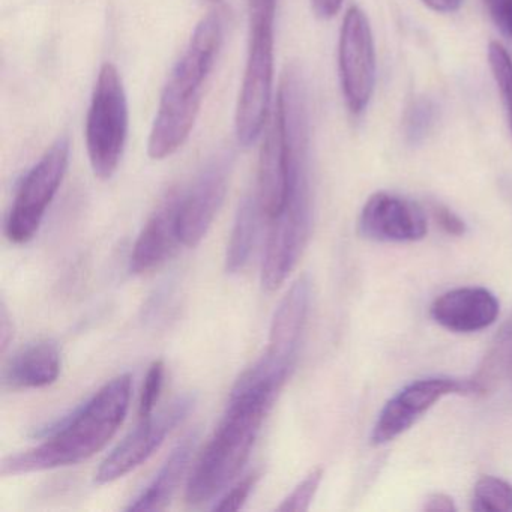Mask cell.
<instances>
[{
  "mask_svg": "<svg viewBox=\"0 0 512 512\" xmlns=\"http://www.w3.org/2000/svg\"><path fill=\"white\" fill-rule=\"evenodd\" d=\"M283 386L253 368L239 377L226 413L188 479V503L211 502L239 475Z\"/></svg>",
  "mask_w": 512,
  "mask_h": 512,
  "instance_id": "obj_1",
  "label": "cell"
},
{
  "mask_svg": "<svg viewBox=\"0 0 512 512\" xmlns=\"http://www.w3.org/2000/svg\"><path fill=\"white\" fill-rule=\"evenodd\" d=\"M133 379L121 374L110 380L94 397L43 428L46 442L2 463V475L16 476L73 466L88 460L104 448L121 428L130 407Z\"/></svg>",
  "mask_w": 512,
  "mask_h": 512,
  "instance_id": "obj_2",
  "label": "cell"
},
{
  "mask_svg": "<svg viewBox=\"0 0 512 512\" xmlns=\"http://www.w3.org/2000/svg\"><path fill=\"white\" fill-rule=\"evenodd\" d=\"M221 43L223 22L220 13L214 11L200 20L164 85L148 140L152 160L172 157L190 137Z\"/></svg>",
  "mask_w": 512,
  "mask_h": 512,
  "instance_id": "obj_3",
  "label": "cell"
},
{
  "mask_svg": "<svg viewBox=\"0 0 512 512\" xmlns=\"http://www.w3.org/2000/svg\"><path fill=\"white\" fill-rule=\"evenodd\" d=\"M275 8L277 0H248L250 41L235 115L236 137L244 148L259 139L271 110Z\"/></svg>",
  "mask_w": 512,
  "mask_h": 512,
  "instance_id": "obj_4",
  "label": "cell"
},
{
  "mask_svg": "<svg viewBox=\"0 0 512 512\" xmlns=\"http://www.w3.org/2000/svg\"><path fill=\"white\" fill-rule=\"evenodd\" d=\"M128 98L118 68L104 64L98 73L86 118V148L95 176L110 179L121 164L127 145Z\"/></svg>",
  "mask_w": 512,
  "mask_h": 512,
  "instance_id": "obj_5",
  "label": "cell"
},
{
  "mask_svg": "<svg viewBox=\"0 0 512 512\" xmlns=\"http://www.w3.org/2000/svg\"><path fill=\"white\" fill-rule=\"evenodd\" d=\"M70 164V142L56 140L37 164L23 176L16 199L5 221V235L13 244L31 241L43 223Z\"/></svg>",
  "mask_w": 512,
  "mask_h": 512,
  "instance_id": "obj_6",
  "label": "cell"
},
{
  "mask_svg": "<svg viewBox=\"0 0 512 512\" xmlns=\"http://www.w3.org/2000/svg\"><path fill=\"white\" fill-rule=\"evenodd\" d=\"M376 47L367 14L350 7L341 25L338 41V73L347 109L362 115L376 88Z\"/></svg>",
  "mask_w": 512,
  "mask_h": 512,
  "instance_id": "obj_7",
  "label": "cell"
},
{
  "mask_svg": "<svg viewBox=\"0 0 512 512\" xmlns=\"http://www.w3.org/2000/svg\"><path fill=\"white\" fill-rule=\"evenodd\" d=\"M484 389L478 379L427 377L415 380L398 391L380 410L371 433V443L379 446L397 439L446 395L479 394Z\"/></svg>",
  "mask_w": 512,
  "mask_h": 512,
  "instance_id": "obj_8",
  "label": "cell"
},
{
  "mask_svg": "<svg viewBox=\"0 0 512 512\" xmlns=\"http://www.w3.org/2000/svg\"><path fill=\"white\" fill-rule=\"evenodd\" d=\"M194 403H196L194 397L182 395L157 415L152 413L145 418H140L136 428L125 436V439L113 449L112 454L107 455L106 460L98 467L95 482L109 484L145 463L163 445L167 434L182 419L187 418Z\"/></svg>",
  "mask_w": 512,
  "mask_h": 512,
  "instance_id": "obj_9",
  "label": "cell"
},
{
  "mask_svg": "<svg viewBox=\"0 0 512 512\" xmlns=\"http://www.w3.org/2000/svg\"><path fill=\"white\" fill-rule=\"evenodd\" d=\"M313 223V197H292L280 215L272 218L262 265V284L277 290L302 256Z\"/></svg>",
  "mask_w": 512,
  "mask_h": 512,
  "instance_id": "obj_10",
  "label": "cell"
},
{
  "mask_svg": "<svg viewBox=\"0 0 512 512\" xmlns=\"http://www.w3.org/2000/svg\"><path fill=\"white\" fill-rule=\"evenodd\" d=\"M232 152L215 155L187 191H182L178 211V233L185 247H197L211 229L229 187Z\"/></svg>",
  "mask_w": 512,
  "mask_h": 512,
  "instance_id": "obj_11",
  "label": "cell"
},
{
  "mask_svg": "<svg viewBox=\"0 0 512 512\" xmlns=\"http://www.w3.org/2000/svg\"><path fill=\"white\" fill-rule=\"evenodd\" d=\"M310 301V280L307 277L299 278L278 305L272 319L268 350L257 362L281 379H289L295 368L307 325Z\"/></svg>",
  "mask_w": 512,
  "mask_h": 512,
  "instance_id": "obj_12",
  "label": "cell"
},
{
  "mask_svg": "<svg viewBox=\"0 0 512 512\" xmlns=\"http://www.w3.org/2000/svg\"><path fill=\"white\" fill-rule=\"evenodd\" d=\"M290 151L286 115L275 101L259 154L257 191L263 215L269 220L281 214L289 194Z\"/></svg>",
  "mask_w": 512,
  "mask_h": 512,
  "instance_id": "obj_13",
  "label": "cell"
},
{
  "mask_svg": "<svg viewBox=\"0 0 512 512\" xmlns=\"http://www.w3.org/2000/svg\"><path fill=\"white\" fill-rule=\"evenodd\" d=\"M427 217L421 206L397 194H373L362 208L359 233L377 242H416L427 235Z\"/></svg>",
  "mask_w": 512,
  "mask_h": 512,
  "instance_id": "obj_14",
  "label": "cell"
},
{
  "mask_svg": "<svg viewBox=\"0 0 512 512\" xmlns=\"http://www.w3.org/2000/svg\"><path fill=\"white\" fill-rule=\"evenodd\" d=\"M500 305L484 287H460L440 295L430 308L434 322L460 334L482 331L496 322Z\"/></svg>",
  "mask_w": 512,
  "mask_h": 512,
  "instance_id": "obj_15",
  "label": "cell"
},
{
  "mask_svg": "<svg viewBox=\"0 0 512 512\" xmlns=\"http://www.w3.org/2000/svg\"><path fill=\"white\" fill-rule=\"evenodd\" d=\"M181 194L182 191H172L143 227L130 257V271L133 274L154 271L169 260L181 244L178 233Z\"/></svg>",
  "mask_w": 512,
  "mask_h": 512,
  "instance_id": "obj_16",
  "label": "cell"
},
{
  "mask_svg": "<svg viewBox=\"0 0 512 512\" xmlns=\"http://www.w3.org/2000/svg\"><path fill=\"white\" fill-rule=\"evenodd\" d=\"M61 350L55 341L41 340L20 349L5 368L11 389H40L53 385L61 374Z\"/></svg>",
  "mask_w": 512,
  "mask_h": 512,
  "instance_id": "obj_17",
  "label": "cell"
},
{
  "mask_svg": "<svg viewBox=\"0 0 512 512\" xmlns=\"http://www.w3.org/2000/svg\"><path fill=\"white\" fill-rule=\"evenodd\" d=\"M196 440V434L191 433L173 449L154 481L127 506V511H160L169 505L187 472Z\"/></svg>",
  "mask_w": 512,
  "mask_h": 512,
  "instance_id": "obj_18",
  "label": "cell"
},
{
  "mask_svg": "<svg viewBox=\"0 0 512 512\" xmlns=\"http://www.w3.org/2000/svg\"><path fill=\"white\" fill-rule=\"evenodd\" d=\"M260 215H263L256 194L245 197L236 212L235 223L230 233L226 251V271L241 274L253 256L260 229Z\"/></svg>",
  "mask_w": 512,
  "mask_h": 512,
  "instance_id": "obj_19",
  "label": "cell"
},
{
  "mask_svg": "<svg viewBox=\"0 0 512 512\" xmlns=\"http://www.w3.org/2000/svg\"><path fill=\"white\" fill-rule=\"evenodd\" d=\"M437 106L431 98L418 97L407 106L403 118L404 139L409 145L424 142L437 121Z\"/></svg>",
  "mask_w": 512,
  "mask_h": 512,
  "instance_id": "obj_20",
  "label": "cell"
},
{
  "mask_svg": "<svg viewBox=\"0 0 512 512\" xmlns=\"http://www.w3.org/2000/svg\"><path fill=\"white\" fill-rule=\"evenodd\" d=\"M472 509L479 512L512 511V485L496 476H482L473 488Z\"/></svg>",
  "mask_w": 512,
  "mask_h": 512,
  "instance_id": "obj_21",
  "label": "cell"
},
{
  "mask_svg": "<svg viewBox=\"0 0 512 512\" xmlns=\"http://www.w3.org/2000/svg\"><path fill=\"white\" fill-rule=\"evenodd\" d=\"M488 65H490L497 89L502 95L506 116H508L509 130L512 133V56L502 44L493 41L488 46Z\"/></svg>",
  "mask_w": 512,
  "mask_h": 512,
  "instance_id": "obj_22",
  "label": "cell"
},
{
  "mask_svg": "<svg viewBox=\"0 0 512 512\" xmlns=\"http://www.w3.org/2000/svg\"><path fill=\"white\" fill-rule=\"evenodd\" d=\"M323 479V470L314 469L313 472L308 473L298 485L295 490L283 500L278 511H307L319 490L320 482Z\"/></svg>",
  "mask_w": 512,
  "mask_h": 512,
  "instance_id": "obj_23",
  "label": "cell"
},
{
  "mask_svg": "<svg viewBox=\"0 0 512 512\" xmlns=\"http://www.w3.org/2000/svg\"><path fill=\"white\" fill-rule=\"evenodd\" d=\"M164 383V362L155 361L149 367L146 374L145 383H143L142 395H140L139 415L140 418L152 415L160 400L161 391Z\"/></svg>",
  "mask_w": 512,
  "mask_h": 512,
  "instance_id": "obj_24",
  "label": "cell"
},
{
  "mask_svg": "<svg viewBox=\"0 0 512 512\" xmlns=\"http://www.w3.org/2000/svg\"><path fill=\"white\" fill-rule=\"evenodd\" d=\"M259 476V473H253V475L247 476V478L238 482L232 490L227 491V493L218 500V503H215L214 511H239V509L244 506V503L247 502L251 491L256 487Z\"/></svg>",
  "mask_w": 512,
  "mask_h": 512,
  "instance_id": "obj_25",
  "label": "cell"
},
{
  "mask_svg": "<svg viewBox=\"0 0 512 512\" xmlns=\"http://www.w3.org/2000/svg\"><path fill=\"white\" fill-rule=\"evenodd\" d=\"M484 7L491 22L512 41V0H484Z\"/></svg>",
  "mask_w": 512,
  "mask_h": 512,
  "instance_id": "obj_26",
  "label": "cell"
},
{
  "mask_svg": "<svg viewBox=\"0 0 512 512\" xmlns=\"http://www.w3.org/2000/svg\"><path fill=\"white\" fill-rule=\"evenodd\" d=\"M431 212H433L436 223L439 224L446 233H449V235L461 236L466 233V224H464V221L461 220L458 215H455L451 209L440 205V203H433V205H431Z\"/></svg>",
  "mask_w": 512,
  "mask_h": 512,
  "instance_id": "obj_27",
  "label": "cell"
},
{
  "mask_svg": "<svg viewBox=\"0 0 512 512\" xmlns=\"http://www.w3.org/2000/svg\"><path fill=\"white\" fill-rule=\"evenodd\" d=\"M344 0H311L314 14L319 19L329 20L340 13Z\"/></svg>",
  "mask_w": 512,
  "mask_h": 512,
  "instance_id": "obj_28",
  "label": "cell"
},
{
  "mask_svg": "<svg viewBox=\"0 0 512 512\" xmlns=\"http://www.w3.org/2000/svg\"><path fill=\"white\" fill-rule=\"evenodd\" d=\"M425 511H445L451 512L457 509L454 505V500L451 497L446 496L443 493H433L427 497L424 503Z\"/></svg>",
  "mask_w": 512,
  "mask_h": 512,
  "instance_id": "obj_29",
  "label": "cell"
},
{
  "mask_svg": "<svg viewBox=\"0 0 512 512\" xmlns=\"http://www.w3.org/2000/svg\"><path fill=\"white\" fill-rule=\"evenodd\" d=\"M421 2L434 13L451 14L460 10L464 0H421Z\"/></svg>",
  "mask_w": 512,
  "mask_h": 512,
  "instance_id": "obj_30",
  "label": "cell"
},
{
  "mask_svg": "<svg viewBox=\"0 0 512 512\" xmlns=\"http://www.w3.org/2000/svg\"><path fill=\"white\" fill-rule=\"evenodd\" d=\"M0 332H2V349H7L8 343L13 338V322L7 313V307H2V316H0Z\"/></svg>",
  "mask_w": 512,
  "mask_h": 512,
  "instance_id": "obj_31",
  "label": "cell"
},
{
  "mask_svg": "<svg viewBox=\"0 0 512 512\" xmlns=\"http://www.w3.org/2000/svg\"><path fill=\"white\" fill-rule=\"evenodd\" d=\"M505 368L512 380V346L511 349H509L508 355H506Z\"/></svg>",
  "mask_w": 512,
  "mask_h": 512,
  "instance_id": "obj_32",
  "label": "cell"
},
{
  "mask_svg": "<svg viewBox=\"0 0 512 512\" xmlns=\"http://www.w3.org/2000/svg\"><path fill=\"white\" fill-rule=\"evenodd\" d=\"M208 2H211V4H214L217 8H224L226 7V2L224 0H208Z\"/></svg>",
  "mask_w": 512,
  "mask_h": 512,
  "instance_id": "obj_33",
  "label": "cell"
}]
</instances>
